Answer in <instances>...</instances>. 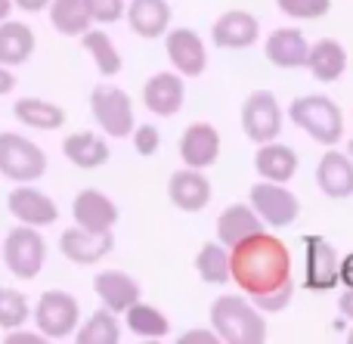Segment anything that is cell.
I'll return each mask as SVG.
<instances>
[{"mask_svg": "<svg viewBox=\"0 0 353 344\" xmlns=\"http://www.w3.org/2000/svg\"><path fill=\"white\" fill-rule=\"evenodd\" d=\"M230 283H236L261 314L285 310L294 295L288 245L267 230L242 239L230 248Z\"/></svg>", "mask_w": 353, "mask_h": 344, "instance_id": "6da1fadb", "label": "cell"}, {"mask_svg": "<svg viewBox=\"0 0 353 344\" xmlns=\"http://www.w3.org/2000/svg\"><path fill=\"white\" fill-rule=\"evenodd\" d=\"M267 314L236 295H220L211 304V329L223 344H263L267 341Z\"/></svg>", "mask_w": 353, "mask_h": 344, "instance_id": "7a4b0ae2", "label": "cell"}, {"mask_svg": "<svg viewBox=\"0 0 353 344\" xmlns=\"http://www.w3.org/2000/svg\"><path fill=\"white\" fill-rule=\"evenodd\" d=\"M288 118L319 146H335L344 136V112L325 93H307L288 105Z\"/></svg>", "mask_w": 353, "mask_h": 344, "instance_id": "3957f363", "label": "cell"}, {"mask_svg": "<svg viewBox=\"0 0 353 344\" xmlns=\"http://www.w3.org/2000/svg\"><path fill=\"white\" fill-rule=\"evenodd\" d=\"M0 258H3V267L12 273L16 279H37L47 264V239L41 236L37 227H12L10 233L0 242Z\"/></svg>", "mask_w": 353, "mask_h": 344, "instance_id": "277c9868", "label": "cell"}, {"mask_svg": "<svg viewBox=\"0 0 353 344\" xmlns=\"http://www.w3.org/2000/svg\"><path fill=\"white\" fill-rule=\"evenodd\" d=\"M31 320H34V329L47 341H65L72 338L81 323V304L72 292L47 289L37 298L34 310H31Z\"/></svg>", "mask_w": 353, "mask_h": 344, "instance_id": "5b68a950", "label": "cell"}, {"mask_svg": "<svg viewBox=\"0 0 353 344\" xmlns=\"http://www.w3.org/2000/svg\"><path fill=\"white\" fill-rule=\"evenodd\" d=\"M47 174V152L34 140L3 130L0 134V177L10 183H37Z\"/></svg>", "mask_w": 353, "mask_h": 344, "instance_id": "8992f818", "label": "cell"}, {"mask_svg": "<svg viewBox=\"0 0 353 344\" xmlns=\"http://www.w3.org/2000/svg\"><path fill=\"white\" fill-rule=\"evenodd\" d=\"M90 112L93 121L103 128L105 136L112 140H124L134 130V103H130L128 90L115 84H97L90 93Z\"/></svg>", "mask_w": 353, "mask_h": 344, "instance_id": "52a82bcc", "label": "cell"}, {"mask_svg": "<svg viewBox=\"0 0 353 344\" xmlns=\"http://www.w3.org/2000/svg\"><path fill=\"white\" fill-rule=\"evenodd\" d=\"M248 202L254 214L267 227H292L301 214V202L288 183H273V180H257L248 192Z\"/></svg>", "mask_w": 353, "mask_h": 344, "instance_id": "ba28073f", "label": "cell"}, {"mask_svg": "<svg viewBox=\"0 0 353 344\" xmlns=\"http://www.w3.org/2000/svg\"><path fill=\"white\" fill-rule=\"evenodd\" d=\"M242 130L251 143L279 140L282 134V109L273 90H254L242 103Z\"/></svg>", "mask_w": 353, "mask_h": 344, "instance_id": "9c48e42d", "label": "cell"}, {"mask_svg": "<svg viewBox=\"0 0 353 344\" xmlns=\"http://www.w3.org/2000/svg\"><path fill=\"white\" fill-rule=\"evenodd\" d=\"M165 53L171 59L174 72L183 78H199L208 68V47L195 28H168L165 34Z\"/></svg>", "mask_w": 353, "mask_h": 344, "instance_id": "30bf717a", "label": "cell"}, {"mask_svg": "<svg viewBox=\"0 0 353 344\" xmlns=\"http://www.w3.org/2000/svg\"><path fill=\"white\" fill-rule=\"evenodd\" d=\"M6 211H10L19 223L37 227V230L53 227V223L59 221L56 202L47 196V192L37 190L34 183H16V190H10V196H6Z\"/></svg>", "mask_w": 353, "mask_h": 344, "instance_id": "8fae6325", "label": "cell"}, {"mask_svg": "<svg viewBox=\"0 0 353 344\" xmlns=\"http://www.w3.org/2000/svg\"><path fill=\"white\" fill-rule=\"evenodd\" d=\"M112 248H115V236H112V230H105V233H93V230H84V227L74 223V227H68L65 233L59 236L62 258L72 261V264H78V267L99 264L105 254H112Z\"/></svg>", "mask_w": 353, "mask_h": 344, "instance_id": "7c38bea8", "label": "cell"}, {"mask_svg": "<svg viewBox=\"0 0 353 344\" xmlns=\"http://www.w3.org/2000/svg\"><path fill=\"white\" fill-rule=\"evenodd\" d=\"M211 196H214L211 180H208L205 171H199V168H186V165H183L180 171H174L171 180H168V199L174 202L176 211L199 214V211L208 208Z\"/></svg>", "mask_w": 353, "mask_h": 344, "instance_id": "4fadbf2b", "label": "cell"}, {"mask_svg": "<svg viewBox=\"0 0 353 344\" xmlns=\"http://www.w3.org/2000/svg\"><path fill=\"white\" fill-rule=\"evenodd\" d=\"M257 37H261V22L248 10H226L211 28V41L220 50H248L257 43Z\"/></svg>", "mask_w": 353, "mask_h": 344, "instance_id": "5bb4252c", "label": "cell"}, {"mask_svg": "<svg viewBox=\"0 0 353 344\" xmlns=\"http://www.w3.org/2000/svg\"><path fill=\"white\" fill-rule=\"evenodd\" d=\"M307 245V289L332 292L338 285V252L325 236H304Z\"/></svg>", "mask_w": 353, "mask_h": 344, "instance_id": "9a60e30c", "label": "cell"}, {"mask_svg": "<svg viewBox=\"0 0 353 344\" xmlns=\"http://www.w3.org/2000/svg\"><path fill=\"white\" fill-rule=\"evenodd\" d=\"M180 159H183V165L186 168H199V171L217 165V159H220V134H217V128L208 124V121L189 124V128L183 130V136H180Z\"/></svg>", "mask_w": 353, "mask_h": 344, "instance_id": "2e32d148", "label": "cell"}, {"mask_svg": "<svg viewBox=\"0 0 353 344\" xmlns=\"http://www.w3.org/2000/svg\"><path fill=\"white\" fill-rule=\"evenodd\" d=\"M183 99H186V84L176 72H155L143 87V103L152 115L174 118L183 109Z\"/></svg>", "mask_w": 353, "mask_h": 344, "instance_id": "e0dca14e", "label": "cell"}, {"mask_svg": "<svg viewBox=\"0 0 353 344\" xmlns=\"http://www.w3.org/2000/svg\"><path fill=\"white\" fill-rule=\"evenodd\" d=\"M72 217L78 227L105 233L118 223V205L105 196L103 190H81L72 202Z\"/></svg>", "mask_w": 353, "mask_h": 344, "instance_id": "ac0fdd59", "label": "cell"}, {"mask_svg": "<svg viewBox=\"0 0 353 344\" xmlns=\"http://www.w3.org/2000/svg\"><path fill=\"white\" fill-rule=\"evenodd\" d=\"M93 292L103 301L105 310L112 314H124L134 301H140V283L134 276H128L124 270H99L93 276Z\"/></svg>", "mask_w": 353, "mask_h": 344, "instance_id": "d6986e66", "label": "cell"}, {"mask_svg": "<svg viewBox=\"0 0 353 344\" xmlns=\"http://www.w3.org/2000/svg\"><path fill=\"white\" fill-rule=\"evenodd\" d=\"M332 149V146H329ZM316 186L335 202L353 196V161L347 152H325L316 165Z\"/></svg>", "mask_w": 353, "mask_h": 344, "instance_id": "ffe728a7", "label": "cell"}, {"mask_svg": "<svg viewBox=\"0 0 353 344\" xmlns=\"http://www.w3.org/2000/svg\"><path fill=\"white\" fill-rule=\"evenodd\" d=\"M124 16H128L130 31L137 37H146V41H155L171 28V3L168 0H130L124 6Z\"/></svg>", "mask_w": 353, "mask_h": 344, "instance_id": "44dd1931", "label": "cell"}, {"mask_svg": "<svg viewBox=\"0 0 353 344\" xmlns=\"http://www.w3.org/2000/svg\"><path fill=\"white\" fill-rule=\"evenodd\" d=\"M254 171L261 174V180H273V183H288L298 174V152L288 143L270 140L257 143L254 152Z\"/></svg>", "mask_w": 353, "mask_h": 344, "instance_id": "7402d4cb", "label": "cell"}, {"mask_svg": "<svg viewBox=\"0 0 353 344\" xmlns=\"http://www.w3.org/2000/svg\"><path fill=\"white\" fill-rule=\"evenodd\" d=\"M62 155L72 161L81 171H97L109 161V143L103 134H93V130H74L62 140Z\"/></svg>", "mask_w": 353, "mask_h": 344, "instance_id": "603a6c76", "label": "cell"}, {"mask_svg": "<svg viewBox=\"0 0 353 344\" xmlns=\"http://www.w3.org/2000/svg\"><path fill=\"white\" fill-rule=\"evenodd\" d=\"M310 43L298 28H276L263 43V56L276 68H304Z\"/></svg>", "mask_w": 353, "mask_h": 344, "instance_id": "cb8c5ba5", "label": "cell"}, {"mask_svg": "<svg viewBox=\"0 0 353 344\" xmlns=\"http://www.w3.org/2000/svg\"><path fill=\"white\" fill-rule=\"evenodd\" d=\"M304 68H310V74L316 81L332 84V81H338L347 72V50H344V43L335 41V37H319L316 43H310Z\"/></svg>", "mask_w": 353, "mask_h": 344, "instance_id": "d4e9b609", "label": "cell"}, {"mask_svg": "<svg viewBox=\"0 0 353 344\" xmlns=\"http://www.w3.org/2000/svg\"><path fill=\"white\" fill-rule=\"evenodd\" d=\"M37 37L31 31V25L16 22V19H3L0 22V65L16 68L34 56Z\"/></svg>", "mask_w": 353, "mask_h": 344, "instance_id": "484cf974", "label": "cell"}, {"mask_svg": "<svg viewBox=\"0 0 353 344\" xmlns=\"http://www.w3.org/2000/svg\"><path fill=\"white\" fill-rule=\"evenodd\" d=\"M12 115L22 128H31V130H59L65 128V109L50 99H41V97H22L12 103Z\"/></svg>", "mask_w": 353, "mask_h": 344, "instance_id": "4316f807", "label": "cell"}, {"mask_svg": "<svg viewBox=\"0 0 353 344\" xmlns=\"http://www.w3.org/2000/svg\"><path fill=\"white\" fill-rule=\"evenodd\" d=\"M261 230H263V221L254 214L251 205H230V208H223L217 217V242L226 248L239 245L242 239L261 233Z\"/></svg>", "mask_w": 353, "mask_h": 344, "instance_id": "83f0119b", "label": "cell"}, {"mask_svg": "<svg viewBox=\"0 0 353 344\" xmlns=\"http://www.w3.org/2000/svg\"><path fill=\"white\" fill-rule=\"evenodd\" d=\"M50 25L62 37H81L87 28H93V19L87 12L84 0H50Z\"/></svg>", "mask_w": 353, "mask_h": 344, "instance_id": "f1b7e54d", "label": "cell"}, {"mask_svg": "<svg viewBox=\"0 0 353 344\" xmlns=\"http://www.w3.org/2000/svg\"><path fill=\"white\" fill-rule=\"evenodd\" d=\"M121 316H124V326H128L137 338L155 341V338H165V335L171 332V320H168L159 307H152V304L134 301Z\"/></svg>", "mask_w": 353, "mask_h": 344, "instance_id": "f546056e", "label": "cell"}, {"mask_svg": "<svg viewBox=\"0 0 353 344\" xmlns=\"http://www.w3.org/2000/svg\"><path fill=\"white\" fill-rule=\"evenodd\" d=\"M81 43H84V50L90 53V59L97 62V72L103 74V78H115V74L121 72V65H124L121 53H118L115 41H112L103 28H87L84 34H81Z\"/></svg>", "mask_w": 353, "mask_h": 344, "instance_id": "4dcf8cb0", "label": "cell"}, {"mask_svg": "<svg viewBox=\"0 0 353 344\" xmlns=\"http://www.w3.org/2000/svg\"><path fill=\"white\" fill-rule=\"evenodd\" d=\"M78 344H118L121 341V323H118V314L112 310H97V314L87 316V323H78L72 335Z\"/></svg>", "mask_w": 353, "mask_h": 344, "instance_id": "1f68e13d", "label": "cell"}, {"mask_svg": "<svg viewBox=\"0 0 353 344\" xmlns=\"http://www.w3.org/2000/svg\"><path fill=\"white\" fill-rule=\"evenodd\" d=\"M195 270H199L201 283L226 285L230 283V248L220 242H205L195 254Z\"/></svg>", "mask_w": 353, "mask_h": 344, "instance_id": "d6a6232c", "label": "cell"}, {"mask_svg": "<svg viewBox=\"0 0 353 344\" xmlns=\"http://www.w3.org/2000/svg\"><path fill=\"white\" fill-rule=\"evenodd\" d=\"M31 320V307L28 298L19 289H10V285H0V332H10V329H19Z\"/></svg>", "mask_w": 353, "mask_h": 344, "instance_id": "836d02e7", "label": "cell"}, {"mask_svg": "<svg viewBox=\"0 0 353 344\" xmlns=\"http://www.w3.org/2000/svg\"><path fill=\"white\" fill-rule=\"evenodd\" d=\"M276 6L288 19H323L332 10V0H276Z\"/></svg>", "mask_w": 353, "mask_h": 344, "instance_id": "e575fe53", "label": "cell"}, {"mask_svg": "<svg viewBox=\"0 0 353 344\" xmlns=\"http://www.w3.org/2000/svg\"><path fill=\"white\" fill-rule=\"evenodd\" d=\"M84 3L97 25H112V22H118V19H124L128 0H84Z\"/></svg>", "mask_w": 353, "mask_h": 344, "instance_id": "d590c367", "label": "cell"}, {"mask_svg": "<svg viewBox=\"0 0 353 344\" xmlns=\"http://www.w3.org/2000/svg\"><path fill=\"white\" fill-rule=\"evenodd\" d=\"M130 140H134V149L140 155H155L161 146V134L155 124H140V128L130 130Z\"/></svg>", "mask_w": 353, "mask_h": 344, "instance_id": "8d00e7d4", "label": "cell"}, {"mask_svg": "<svg viewBox=\"0 0 353 344\" xmlns=\"http://www.w3.org/2000/svg\"><path fill=\"white\" fill-rule=\"evenodd\" d=\"M3 341L6 344H43L47 338H43L37 329H34V332H28L25 326H19V329H10V332L3 335Z\"/></svg>", "mask_w": 353, "mask_h": 344, "instance_id": "74e56055", "label": "cell"}, {"mask_svg": "<svg viewBox=\"0 0 353 344\" xmlns=\"http://www.w3.org/2000/svg\"><path fill=\"white\" fill-rule=\"evenodd\" d=\"M176 341L180 344H217L220 338H217V332L208 326V329H189V332H183Z\"/></svg>", "mask_w": 353, "mask_h": 344, "instance_id": "f35d334b", "label": "cell"}, {"mask_svg": "<svg viewBox=\"0 0 353 344\" xmlns=\"http://www.w3.org/2000/svg\"><path fill=\"white\" fill-rule=\"evenodd\" d=\"M12 90H16V74H12V68L0 65V97H10Z\"/></svg>", "mask_w": 353, "mask_h": 344, "instance_id": "ab89813d", "label": "cell"}, {"mask_svg": "<svg viewBox=\"0 0 353 344\" xmlns=\"http://www.w3.org/2000/svg\"><path fill=\"white\" fill-rule=\"evenodd\" d=\"M338 310H341L344 320H353V285L341 292V298H338Z\"/></svg>", "mask_w": 353, "mask_h": 344, "instance_id": "60d3db41", "label": "cell"}, {"mask_svg": "<svg viewBox=\"0 0 353 344\" xmlns=\"http://www.w3.org/2000/svg\"><path fill=\"white\" fill-rule=\"evenodd\" d=\"M338 283L353 285V254H347L344 261H338Z\"/></svg>", "mask_w": 353, "mask_h": 344, "instance_id": "b9f144b4", "label": "cell"}, {"mask_svg": "<svg viewBox=\"0 0 353 344\" xmlns=\"http://www.w3.org/2000/svg\"><path fill=\"white\" fill-rule=\"evenodd\" d=\"M12 6H19L22 12H43L50 6V0H12Z\"/></svg>", "mask_w": 353, "mask_h": 344, "instance_id": "7bdbcfd3", "label": "cell"}, {"mask_svg": "<svg viewBox=\"0 0 353 344\" xmlns=\"http://www.w3.org/2000/svg\"><path fill=\"white\" fill-rule=\"evenodd\" d=\"M10 12H12V0H0V22L10 19Z\"/></svg>", "mask_w": 353, "mask_h": 344, "instance_id": "ee69618b", "label": "cell"}, {"mask_svg": "<svg viewBox=\"0 0 353 344\" xmlns=\"http://www.w3.org/2000/svg\"><path fill=\"white\" fill-rule=\"evenodd\" d=\"M347 155H350V161H353V140L347 143Z\"/></svg>", "mask_w": 353, "mask_h": 344, "instance_id": "f6af8a7d", "label": "cell"}, {"mask_svg": "<svg viewBox=\"0 0 353 344\" xmlns=\"http://www.w3.org/2000/svg\"><path fill=\"white\" fill-rule=\"evenodd\" d=\"M347 344H353V326H350V332H347Z\"/></svg>", "mask_w": 353, "mask_h": 344, "instance_id": "bcb514c9", "label": "cell"}]
</instances>
